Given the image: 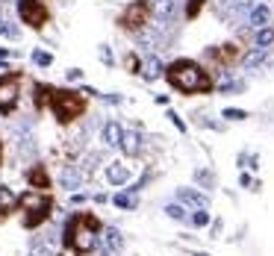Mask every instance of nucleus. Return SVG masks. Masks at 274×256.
I'll return each instance as SVG.
<instances>
[{
    "label": "nucleus",
    "instance_id": "f257e3e1",
    "mask_svg": "<svg viewBox=\"0 0 274 256\" xmlns=\"http://www.w3.org/2000/svg\"><path fill=\"white\" fill-rule=\"evenodd\" d=\"M165 77L183 95H210L215 89V80L210 77V71L195 59H174L165 68Z\"/></svg>",
    "mask_w": 274,
    "mask_h": 256
},
{
    "label": "nucleus",
    "instance_id": "f03ea898",
    "mask_svg": "<svg viewBox=\"0 0 274 256\" xmlns=\"http://www.w3.org/2000/svg\"><path fill=\"white\" fill-rule=\"evenodd\" d=\"M97 233H100L97 218L89 215V212H80V215H74L65 224V239L62 242L68 248H74L77 254H89V251H94V245H97Z\"/></svg>",
    "mask_w": 274,
    "mask_h": 256
},
{
    "label": "nucleus",
    "instance_id": "7ed1b4c3",
    "mask_svg": "<svg viewBox=\"0 0 274 256\" xmlns=\"http://www.w3.org/2000/svg\"><path fill=\"white\" fill-rule=\"evenodd\" d=\"M50 103H53V115L59 118L62 124H68V121H74V118H80L86 112L83 95L80 92H71V89H56Z\"/></svg>",
    "mask_w": 274,
    "mask_h": 256
},
{
    "label": "nucleus",
    "instance_id": "20e7f679",
    "mask_svg": "<svg viewBox=\"0 0 274 256\" xmlns=\"http://www.w3.org/2000/svg\"><path fill=\"white\" fill-rule=\"evenodd\" d=\"M21 206H24V227H27V230H35L38 224H44V221L50 218V209H53L50 197L44 192L24 194V197H21Z\"/></svg>",
    "mask_w": 274,
    "mask_h": 256
},
{
    "label": "nucleus",
    "instance_id": "39448f33",
    "mask_svg": "<svg viewBox=\"0 0 274 256\" xmlns=\"http://www.w3.org/2000/svg\"><path fill=\"white\" fill-rule=\"evenodd\" d=\"M148 18H151V3H148V0H133V3L121 12L118 24H121L124 30L136 32V30H142V27L148 24Z\"/></svg>",
    "mask_w": 274,
    "mask_h": 256
},
{
    "label": "nucleus",
    "instance_id": "423d86ee",
    "mask_svg": "<svg viewBox=\"0 0 274 256\" xmlns=\"http://www.w3.org/2000/svg\"><path fill=\"white\" fill-rule=\"evenodd\" d=\"M18 97H21V74L12 71L0 80V112L12 115V109L18 106Z\"/></svg>",
    "mask_w": 274,
    "mask_h": 256
},
{
    "label": "nucleus",
    "instance_id": "0eeeda50",
    "mask_svg": "<svg viewBox=\"0 0 274 256\" xmlns=\"http://www.w3.org/2000/svg\"><path fill=\"white\" fill-rule=\"evenodd\" d=\"M18 15L24 24H30L35 30L47 24V6L41 0H18Z\"/></svg>",
    "mask_w": 274,
    "mask_h": 256
},
{
    "label": "nucleus",
    "instance_id": "6e6552de",
    "mask_svg": "<svg viewBox=\"0 0 274 256\" xmlns=\"http://www.w3.org/2000/svg\"><path fill=\"white\" fill-rule=\"evenodd\" d=\"M207 59H213V62L221 65V68H233L236 62L245 59V53L236 41H227V44H221V47H210V50H207Z\"/></svg>",
    "mask_w": 274,
    "mask_h": 256
},
{
    "label": "nucleus",
    "instance_id": "1a4fd4ad",
    "mask_svg": "<svg viewBox=\"0 0 274 256\" xmlns=\"http://www.w3.org/2000/svg\"><path fill=\"white\" fill-rule=\"evenodd\" d=\"M269 21H272V9H269V6H251V9H248V24H251L254 30L269 27Z\"/></svg>",
    "mask_w": 274,
    "mask_h": 256
},
{
    "label": "nucleus",
    "instance_id": "9d476101",
    "mask_svg": "<svg viewBox=\"0 0 274 256\" xmlns=\"http://www.w3.org/2000/svg\"><path fill=\"white\" fill-rule=\"evenodd\" d=\"M27 183H30L35 192H47V189H50V177H47V171H44L41 165H35V168L27 171Z\"/></svg>",
    "mask_w": 274,
    "mask_h": 256
},
{
    "label": "nucleus",
    "instance_id": "9b49d317",
    "mask_svg": "<svg viewBox=\"0 0 274 256\" xmlns=\"http://www.w3.org/2000/svg\"><path fill=\"white\" fill-rule=\"evenodd\" d=\"M21 200L15 197V194L9 192L6 186H0V221H6L9 218V212H15V206H18Z\"/></svg>",
    "mask_w": 274,
    "mask_h": 256
},
{
    "label": "nucleus",
    "instance_id": "f8f14e48",
    "mask_svg": "<svg viewBox=\"0 0 274 256\" xmlns=\"http://www.w3.org/2000/svg\"><path fill=\"white\" fill-rule=\"evenodd\" d=\"M103 141H106L109 147H118L124 141V129L118 127V121H109V124L103 127Z\"/></svg>",
    "mask_w": 274,
    "mask_h": 256
},
{
    "label": "nucleus",
    "instance_id": "ddd939ff",
    "mask_svg": "<svg viewBox=\"0 0 274 256\" xmlns=\"http://www.w3.org/2000/svg\"><path fill=\"white\" fill-rule=\"evenodd\" d=\"M100 242H103V248H106V254H115V251H121V236H118V230H103V236H100Z\"/></svg>",
    "mask_w": 274,
    "mask_h": 256
},
{
    "label": "nucleus",
    "instance_id": "4468645a",
    "mask_svg": "<svg viewBox=\"0 0 274 256\" xmlns=\"http://www.w3.org/2000/svg\"><path fill=\"white\" fill-rule=\"evenodd\" d=\"M162 74V62H159V56H148L145 62H142V77L145 80H156Z\"/></svg>",
    "mask_w": 274,
    "mask_h": 256
},
{
    "label": "nucleus",
    "instance_id": "2eb2a0df",
    "mask_svg": "<svg viewBox=\"0 0 274 256\" xmlns=\"http://www.w3.org/2000/svg\"><path fill=\"white\" fill-rule=\"evenodd\" d=\"M106 177H109V183H112V186H124V183L130 180V171H127L124 165H109Z\"/></svg>",
    "mask_w": 274,
    "mask_h": 256
},
{
    "label": "nucleus",
    "instance_id": "dca6fc26",
    "mask_svg": "<svg viewBox=\"0 0 274 256\" xmlns=\"http://www.w3.org/2000/svg\"><path fill=\"white\" fill-rule=\"evenodd\" d=\"M180 200L183 203H189V206H198V209H207V197L198 192H192V189H180Z\"/></svg>",
    "mask_w": 274,
    "mask_h": 256
},
{
    "label": "nucleus",
    "instance_id": "f3484780",
    "mask_svg": "<svg viewBox=\"0 0 274 256\" xmlns=\"http://www.w3.org/2000/svg\"><path fill=\"white\" fill-rule=\"evenodd\" d=\"M254 41H257V47H274V27H263V30L254 32Z\"/></svg>",
    "mask_w": 274,
    "mask_h": 256
},
{
    "label": "nucleus",
    "instance_id": "a211bd4d",
    "mask_svg": "<svg viewBox=\"0 0 274 256\" xmlns=\"http://www.w3.org/2000/svg\"><path fill=\"white\" fill-rule=\"evenodd\" d=\"M53 92H56L53 86L38 83V86H35V106H38V109H44V103H47V100H53Z\"/></svg>",
    "mask_w": 274,
    "mask_h": 256
},
{
    "label": "nucleus",
    "instance_id": "6ab92c4d",
    "mask_svg": "<svg viewBox=\"0 0 274 256\" xmlns=\"http://www.w3.org/2000/svg\"><path fill=\"white\" fill-rule=\"evenodd\" d=\"M121 150L127 156H136V153H139V135H136V132H124Z\"/></svg>",
    "mask_w": 274,
    "mask_h": 256
},
{
    "label": "nucleus",
    "instance_id": "aec40b11",
    "mask_svg": "<svg viewBox=\"0 0 274 256\" xmlns=\"http://www.w3.org/2000/svg\"><path fill=\"white\" fill-rule=\"evenodd\" d=\"M242 62L248 65V68H254V65H263V62H266V47H257V50H251Z\"/></svg>",
    "mask_w": 274,
    "mask_h": 256
},
{
    "label": "nucleus",
    "instance_id": "412c9836",
    "mask_svg": "<svg viewBox=\"0 0 274 256\" xmlns=\"http://www.w3.org/2000/svg\"><path fill=\"white\" fill-rule=\"evenodd\" d=\"M32 62L38 65V68H50V65H53V56H50L47 50H35V53H32Z\"/></svg>",
    "mask_w": 274,
    "mask_h": 256
},
{
    "label": "nucleus",
    "instance_id": "4be33fe9",
    "mask_svg": "<svg viewBox=\"0 0 274 256\" xmlns=\"http://www.w3.org/2000/svg\"><path fill=\"white\" fill-rule=\"evenodd\" d=\"M62 186H65V189H77V186H80V174H77V171H65V174H62Z\"/></svg>",
    "mask_w": 274,
    "mask_h": 256
},
{
    "label": "nucleus",
    "instance_id": "5701e85b",
    "mask_svg": "<svg viewBox=\"0 0 274 256\" xmlns=\"http://www.w3.org/2000/svg\"><path fill=\"white\" fill-rule=\"evenodd\" d=\"M204 9V0H186V18H198Z\"/></svg>",
    "mask_w": 274,
    "mask_h": 256
},
{
    "label": "nucleus",
    "instance_id": "b1692460",
    "mask_svg": "<svg viewBox=\"0 0 274 256\" xmlns=\"http://www.w3.org/2000/svg\"><path fill=\"white\" fill-rule=\"evenodd\" d=\"M112 200H115V206H121V209H133V206H136L133 194H115Z\"/></svg>",
    "mask_w": 274,
    "mask_h": 256
},
{
    "label": "nucleus",
    "instance_id": "393cba45",
    "mask_svg": "<svg viewBox=\"0 0 274 256\" xmlns=\"http://www.w3.org/2000/svg\"><path fill=\"white\" fill-rule=\"evenodd\" d=\"M192 224L195 227H207L210 224V212H207V209H198V212L192 215Z\"/></svg>",
    "mask_w": 274,
    "mask_h": 256
},
{
    "label": "nucleus",
    "instance_id": "a878e982",
    "mask_svg": "<svg viewBox=\"0 0 274 256\" xmlns=\"http://www.w3.org/2000/svg\"><path fill=\"white\" fill-rule=\"evenodd\" d=\"M127 68H130L133 74H142V59H139L136 53H130V56H127Z\"/></svg>",
    "mask_w": 274,
    "mask_h": 256
},
{
    "label": "nucleus",
    "instance_id": "bb28decb",
    "mask_svg": "<svg viewBox=\"0 0 274 256\" xmlns=\"http://www.w3.org/2000/svg\"><path fill=\"white\" fill-rule=\"evenodd\" d=\"M224 118L227 121H242V118H248V112H242V109H224Z\"/></svg>",
    "mask_w": 274,
    "mask_h": 256
},
{
    "label": "nucleus",
    "instance_id": "cd10ccee",
    "mask_svg": "<svg viewBox=\"0 0 274 256\" xmlns=\"http://www.w3.org/2000/svg\"><path fill=\"white\" fill-rule=\"evenodd\" d=\"M165 212H168L171 218H177V221H180V218H186V212H183V206H177V203H171V206H165Z\"/></svg>",
    "mask_w": 274,
    "mask_h": 256
},
{
    "label": "nucleus",
    "instance_id": "c85d7f7f",
    "mask_svg": "<svg viewBox=\"0 0 274 256\" xmlns=\"http://www.w3.org/2000/svg\"><path fill=\"white\" fill-rule=\"evenodd\" d=\"M0 35H9V38H12V35H18V30H15L12 24H6V21H0Z\"/></svg>",
    "mask_w": 274,
    "mask_h": 256
},
{
    "label": "nucleus",
    "instance_id": "c756f323",
    "mask_svg": "<svg viewBox=\"0 0 274 256\" xmlns=\"http://www.w3.org/2000/svg\"><path fill=\"white\" fill-rule=\"evenodd\" d=\"M65 77L77 83V80H83V71H80V68H68V71H65Z\"/></svg>",
    "mask_w": 274,
    "mask_h": 256
},
{
    "label": "nucleus",
    "instance_id": "7c9ffc66",
    "mask_svg": "<svg viewBox=\"0 0 274 256\" xmlns=\"http://www.w3.org/2000/svg\"><path fill=\"white\" fill-rule=\"evenodd\" d=\"M168 118H171V121H174V127H177V129H186V124H183V121H180V115H174V112H171V115H168Z\"/></svg>",
    "mask_w": 274,
    "mask_h": 256
},
{
    "label": "nucleus",
    "instance_id": "2f4dec72",
    "mask_svg": "<svg viewBox=\"0 0 274 256\" xmlns=\"http://www.w3.org/2000/svg\"><path fill=\"white\" fill-rule=\"evenodd\" d=\"M3 56H9V50H6V47H0V59H3Z\"/></svg>",
    "mask_w": 274,
    "mask_h": 256
}]
</instances>
